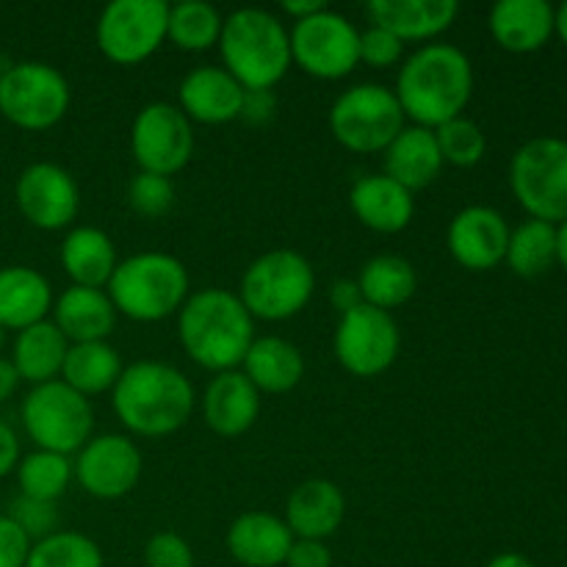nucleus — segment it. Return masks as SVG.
<instances>
[{"label":"nucleus","instance_id":"obj_1","mask_svg":"<svg viewBox=\"0 0 567 567\" xmlns=\"http://www.w3.org/2000/svg\"><path fill=\"white\" fill-rule=\"evenodd\" d=\"M393 94L402 105L404 120L435 131L443 122L463 116L474 94V64L454 44H421L399 66Z\"/></svg>","mask_w":567,"mask_h":567},{"label":"nucleus","instance_id":"obj_2","mask_svg":"<svg viewBox=\"0 0 567 567\" xmlns=\"http://www.w3.org/2000/svg\"><path fill=\"white\" fill-rule=\"evenodd\" d=\"M177 336L188 358L205 371H236L255 341V319L238 293L203 288L177 310Z\"/></svg>","mask_w":567,"mask_h":567},{"label":"nucleus","instance_id":"obj_3","mask_svg":"<svg viewBox=\"0 0 567 567\" xmlns=\"http://www.w3.org/2000/svg\"><path fill=\"white\" fill-rule=\"evenodd\" d=\"M111 404L131 435L166 437L188 424L194 385L181 369L161 360L131 363L111 391Z\"/></svg>","mask_w":567,"mask_h":567},{"label":"nucleus","instance_id":"obj_4","mask_svg":"<svg viewBox=\"0 0 567 567\" xmlns=\"http://www.w3.org/2000/svg\"><path fill=\"white\" fill-rule=\"evenodd\" d=\"M216 48L225 70L247 92H271L293 64L288 28L277 14L252 6L225 17Z\"/></svg>","mask_w":567,"mask_h":567},{"label":"nucleus","instance_id":"obj_5","mask_svg":"<svg viewBox=\"0 0 567 567\" xmlns=\"http://www.w3.org/2000/svg\"><path fill=\"white\" fill-rule=\"evenodd\" d=\"M188 269L166 252H136L120 260L105 293L116 313L138 324H155L175 316L188 299Z\"/></svg>","mask_w":567,"mask_h":567},{"label":"nucleus","instance_id":"obj_6","mask_svg":"<svg viewBox=\"0 0 567 567\" xmlns=\"http://www.w3.org/2000/svg\"><path fill=\"white\" fill-rule=\"evenodd\" d=\"M316 293V271L293 249H271L247 266L238 299L252 319L288 321L302 313Z\"/></svg>","mask_w":567,"mask_h":567},{"label":"nucleus","instance_id":"obj_7","mask_svg":"<svg viewBox=\"0 0 567 567\" xmlns=\"http://www.w3.org/2000/svg\"><path fill=\"white\" fill-rule=\"evenodd\" d=\"M20 419L28 437L44 452L70 457V454H78L92 441V402L61 380L33 385L28 396L22 399Z\"/></svg>","mask_w":567,"mask_h":567},{"label":"nucleus","instance_id":"obj_8","mask_svg":"<svg viewBox=\"0 0 567 567\" xmlns=\"http://www.w3.org/2000/svg\"><path fill=\"white\" fill-rule=\"evenodd\" d=\"M404 111L393 89L382 83H358L338 94L330 109V131L343 150L358 155L385 153L402 133Z\"/></svg>","mask_w":567,"mask_h":567},{"label":"nucleus","instance_id":"obj_9","mask_svg":"<svg viewBox=\"0 0 567 567\" xmlns=\"http://www.w3.org/2000/svg\"><path fill=\"white\" fill-rule=\"evenodd\" d=\"M70 83L44 61H20L0 75V114L22 131L42 133L70 111Z\"/></svg>","mask_w":567,"mask_h":567},{"label":"nucleus","instance_id":"obj_10","mask_svg":"<svg viewBox=\"0 0 567 567\" xmlns=\"http://www.w3.org/2000/svg\"><path fill=\"white\" fill-rule=\"evenodd\" d=\"M509 186L532 219H567V142L543 136L526 142L509 164Z\"/></svg>","mask_w":567,"mask_h":567},{"label":"nucleus","instance_id":"obj_11","mask_svg":"<svg viewBox=\"0 0 567 567\" xmlns=\"http://www.w3.org/2000/svg\"><path fill=\"white\" fill-rule=\"evenodd\" d=\"M166 0H114L100 14L94 39L111 64L136 66L166 42Z\"/></svg>","mask_w":567,"mask_h":567},{"label":"nucleus","instance_id":"obj_12","mask_svg":"<svg viewBox=\"0 0 567 567\" xmlns=\"http://www.w3.org/2000/svg\"><path fill=\"white\" fill-rule=\"evenodd\" d=\"M291 61L319 81H341L360 64V31L338 11H319L293 22Z\"/></svg>","mask_w":567,"mask_h":567},{"label":"nucleus","instance_id":"obj_13","mask_svg":"<svg viewBox=\"0 0 567 567\" xmlns=\"http://www.w3.org/2000/svg\"><path fill=\"white\" fill-rule=\"evenodd\" d=\"M399 349H402V332L393 313L360 305L338 321L336 358L352 377L371 380L385 374L396 363Z\"/></svg>","mask_w":567,"mask_h":567},{"label":"nucleus","instance_id":"obj_14","mask_svg":"<svg viewBox=\"0 0 567 567\" xmlns=\"http://www.w3.org/2000/svg\"><path fill=\"white\" fill-rule=\"evenodd\" d=\"M131 153L138 172L177 175L194 155V125L177 105L164 100L147 103L133 120Z\"/></svg>","mask_w":567,"mask_h":567},{"label":"nucleus","instance_id":"obj_15","mask_svg":"<svg viewBox=\"0 0 567 567\" xmlns=\"http://www.w3.org/2000/svg\"><path fill=\"white\" fill-rule=\"evenodd\" d=\"M14 199L22 219L44 233L72 227L81 210V188L75 177L53 161H37L25 166L17 177Z\"/></svg>","mask_w":567,"mask_h":567},{"label":"nucleus","instance_id":"obj_16","mask_svg":"<svg viewBox=\"0 0 567 567\" xmlns=\"http://www.w3.org/2000/svg\"><path fill=\"white\" fill-rule=\"evenodd\" d=\"M142 452L127 435L92 437L72 460L78 485L100 502L125 498L142 480Z\"/></svg>","mask_w":567,"mask_h":567},{"label":"nucleus","instance_id":"obj_17","mask_svg":"<svg viewBox=\"0 0 567 567\" xmlns=\"http://www.w3.org/2000/svg\"><path fill=\"white\" fill-rule=\"evenodd\" d=\"M509 227L496 208L468 205L460 210L446 230L452 258L468 271H491L507 258Z\"/></svg>","mask_w":567,"mask_h":567},{"label":"nucleus","instance_id":"obj_18","mask_svg":"<svg viewBox=\"0 0 567 567\" xmlns=\"http://www.w3.org/2000/svg\"><path fill=\"white\" fill-rule=\"evenodd\" d=\"M244 86L225 66H197L177 89V109L188 122L199 125H227L241 116Z\"/></svg>","mask_w":567,"mask_h":567},{"label":"nucleus","instance_id":"obj_19","mask_svg":"<svg viewBox=\"0 0 567 567\" xmlns=\"http://www.w3.org/2000/svg\"><path fill=\"white\" fill-rule=\"evenodd\" d=\"M260 415V393L244 371L214 374L203 393V419L210 432L221 437H238L255 426Z\"/></svg>","mask_w":567,"mask_h":567},{"label":"nucleus","instance_id":"obj_20","mask_svg":"<svg viewBox=\"0 0 567 567\" xmlns=\"http://www.w3.org/2000/svg\"><path fill=\"white\" fill-rule=\"evenodd\" d=\"M347 496L330 480H308L293 487L286 504V526L297 540H324L341 529Z\"/></svg>","mask_w":567,"mask_h":567},{"label":"nucleus","instance_id":"obj_21","mask_svg":"<svg viewBox=\"0 0 567 567\" xmlns=\"http://www.w3.org/2000/svg\"><path fill=\"white\" fill-rule=\"evenodd\" d=\"M349 208L369 230L393 236L408 230L415 216L413 192L388 175H363L349 192Z\"/></svg>","mask_w":567,"mask_h":567},{"label":"nucleus","instance_id":"obj_22","mask_svg":"<svg viewBox=\"0 0 567 567\" xmlns=\"http://www.w3.org/2000/svg\"><path fill=\"white\" fill-rule=\"evenodd\" d=\"M371 25L391 31L399 42H432L457 20L454 0H371Z\"/></svg>","mask_w":567,"mask_h":567},{"label":"nucleus","instance_id":"obj_23","mask_svg":"<svg viewBox=\"0 0 567 567\" xmlns=\"http://www.w3.org/2000/svg\"><path fill=\"white\" fill-rule=\"evenodd\" d=\"M227 554L244 567H280L286 565L293 546V535L286 520L271 513L238 515L227 529Z\"/></svg>","mask_w":567,"mask_h":567},{"label":"nucleus","instance_id":"obj_24","mask_svg":"<svg viewBox=\"0 0 567 567\" xmlns=\"http://www.w3.org/2000/svg\"><path fill=\"white\" fill-rule=\"evenodd\" d=\"M382 164H385L382 175H388L413 194L432 186L446 166L441 147H437L435 131L419 125L402 127V133L382 153Z\"/></svg>","mask_w":567,"mask_h":567},{"label":"nucleus","instance_id":"obj_25","mask_svg":"<svg viewBox=\"0 0 567 567\" xmlns=\"http://www.w3.org/2000/svg\"><path fill=\"white\" fill-rule=\"evenodd\" d=\"M53 324L70 343L109 341L116 327V308L103 288L70 286L55 297Z\"/></svg>","mask_w":567,"mask_h":567},{"label":"nucleus","instance_id":"obj_26","mask_svg":"<svg viewBox=\"0 0 567 567\" xmlns=\"http://www.w3.org/2000/svg\"><path fill=\"white\" fill-rule=\"evenodd\" d=\"M53 288L42 271L31 266L0 269V327L6 332H22L44 321L53 310Z\"/></svg>","mask_w":567,"mask_h":567},{"label":"nucleus","instance_id":"obj_27","mask_svg":"<svg viewBox=\"0 0 567 567\" xmlns=\"http://www.w3.org/2000/svg\"><path fill=\"white\" fill-rule=\"evenodd\" d=\"M59 258L72 286L103 288V291L109 286L111 275H114L116 264H120L109 233L89 225H78L66 233L64 241H61Z\"/></svg>","mask_w":567,"mask_h":567},{"label":"nucleus","instance_id":"obj_28","mask_svg":"<svg viewBox=\"0 0 567 567\" xmlns=\"http://www.w3.org/2000/svg\"><path fill=\"white\" fill-rule=\"evenodd\" d=\"M491 33L509 53L540 50L554 33V9L546 0H498L491 11Z\"/></svg>","mask_w":567,"mask_h":567},{"label":"nucleus","instance_id":"obj_29","mask_svg":"<svg viewBox=\"0 0 567 567\" xmlns=\"http://www.w3.org/2000/svg\"><path fill=\"white\" fill-rule=\"evenodd\" d=\"M241 371L258 393H291L305 377V358L297 343L280 336H260L249 347Z\"/></svg>","mask_w":567,"mask_h":567},{"label":"nucleus","instance_id":"obj_30","mask_svg":"<svg viewBox=\"0 0 567 567\" xmlns=\"http://www.w3.org/2000/svg\"><path fill=\"white\" fill-rule=\"evenodd\" d=\"M66 349H70V341L61 336L53 321L44 319L28 330L17 332L11 363H14L20 380L31 382V385H44V382H53L61 377Z\"/></svg>","mask_w":567,"mask_h":567},{"label":"nucleus","instance_id":"obj_31","mask_svg":"<svg viewBox=\"0 0 567 567\" xmlns=\"http://www.w3.org/2000/svg\"><path fill=\"white\" fill-rule=\"evenodd\" d=\"M120 352L109 341L92 343H70L61 369V382L78 391L81 396H100L105 391H114L116 380L122 377Z\"/></svg>","mask_w":567,"mask_h":567},{"label":"nucleus","instance_id":"obj_32","mask_svg":"<svg viewBox=\"0 0 567 567\" xmlns=\"http://www.w3.org/2000/svg\"><path fill=\"white\" fill-rule=\"evenodd\" d=\"M358 286L365 305L391 313L415 297L419 275L402 255H377V258L365 260V266L360 269Z\"/></svg>","mask_w":567,"mask_h":567},{"label":"nucleus","instance_id":"obj_33","mask_svg":"<svg viewBox=\"0 0 567 567\" xmlns=\"http://www.w3.org/2000/svg\"><path fill=\"white\" fill-rule=\"evenodd\" d=\"M225 17L216 6L205 0H181L169 6V20H166V42L186 53H203L219 44Z\"/></svg>","mask_w":567,"mask_h":567},{"label":"nucleus","instance_id":"obj_34","mask_svg":"<svg viewBox=\"0 0 567 567\" xmlns=\"http://www.w3.org/2000/svg\"><path fill=\"white\" fill-rule=\"evenodd\" d=\"M72 480H75V471H72V460L66 454L37 449L17 463L20 496L37 498V502L55 504L64 496Z\"/></svg>","mask_w":567,"mask_h":567},{"label":"nucleus","instance_id":"obj_35","mask_svg":"<svg viewBox=\"0 0 567 567\" xmlns=\"http://www.w3.org/2000/svg\"><path fill=\"white\" fill-rule=\"evenodd\" d=\"M509 269L520 277H537L557 260V227L540 219L520 221L509 230L507 258Z\"/></svg>","mask_w":567,"mask_h":567},{"label":"nucleus","instance_id":"obj_36","mask_svg":"<svg viewBox=\"0 0 567 567\" xmlns=\"http://www.w3.org/2000/svg\"><path fill=\"white\" fill-rule=\"evenodd\" d=\"M25 567H105V557L92 537L59 529L33 543Z\"/></svg>","mask_w":567,"mask_h":567},{"label":"nucleus","instance_id":"obj_37","mask_svg":"<svg viewBox=\"0 0 567 567\" xmlns=\"http://www.w3.org/2000/svg\"><path fill=\"white\" fill-rule=\"evenodd\" d=\"M435 138L437 147H441L443 164L468 169V166H476L485 158L487 138L482 127L468 116H454V120L443 122L441 127H435Z\"/></svg>","mask_w":567,"mask_h":567},{"label":"nucleus","instance_id":"obj_38","mask_svg":"<svg viewBox=\"0 0 567 567\" xmlns=\"http://www.w3.org/2000/svg\"><path fill=\"white\" fill-rule=\"evenodd\" d=\"M127 205L144 219H161L175 208V183L172 177L153 175V172H136L127 183Z\"/></svg>","mask_w":567,"mask_h":567},{"label":"nucleus","instance_id":"obj_39","mask_svg":"<svg viewBox=\"0 0 567 567\" xmlns=\"http://www.w3.org/2000/svg\"><path fill=\"white\" fill-rule=\"evenodd\" d=\"M6 515H9V518L14 520L28 537H31V543L44 540V537H50L53 532H59V513H55V504L37 502V498H28V496H17Z\"/></svg>","mask_w":567,"mask_h":567},{"label":"nucleus","instance_id":"obj_40","mask_svg":"<svg viewBox=\"0 0 567 567\" xmlns=\"http://www.w3.org/2000/svg\"><path fill=\"white\" fill-rule=\"evenodd\" d=\"M404 53V44L391 31L380 25H371L369 31H360V61L371 70H391L399 64Z\"/></svg>","mask_w":567,"mask_h":567},{"label":"nucleus","instance_id":"obj_41","mask_svg":"<svg viewBox=\"0 0 567 567\" xmlns=\"http://www.w3.org/2000/svg\"><path fill=\"white\" fill-rule=\"evenodd\" d=\"M147 567H194V551L186 537L177 532H158L144 546Z\"/></svg>","mask_w":567,"mask_h":567},{"label":"nucleus","instance_id":"obj_42","mask_svg":"<svg viewBox=\"0 0 567 567\" xmlns=\"http://www.w3.org/2000/svg\"><path fill=\"white\" fill-rule=\"evenodd\" d=\"M31 546V537L9 515H0V567H25Z\"/></svg>","mask_w":567,"mask_h":567},{"label":"nucleus","instance_id":"obj_43","mask_svg":"<svg viewBox=\"0 0 567 567\" xmlns=\"http://www.w3.org/2000/svg\"><path fill=\"white\" fill-rule=\"evenodd\" d=\"M286 567H332V551L324 540H297L293 537Z\"/></svg>","mask_w":567,"mask_h":567},{"label":"nucleus","instance_id":"obj_44","mask_svg":"<svg viewBox=\"0 0 567 567\" xmlns=\"http://www.w3.org/2000/svg\"><path fill=\"white\" fill-rule=\"evenodd\" d=\"M275 111H277L275 92H247V89H244L241 116H238V120L249 122V125H266V122H271Z\"/></svg>","mask_w":567,"mask_h":567},{"label":"nucleus","instance_id":"obj_45","mask_svg":"<svg viewBox=\"0 0 567 567\" xmlns=\"http://www.w3.org/2000/svg\"><path fill=\"white\" fill-rule=\"evenodd\" d=\"M330 302L332 308L338 310V313H349V310L360 308L363 302V293H360V286L358 280H349V277H343V280H336L330 288Z\"/></svg>","mask_w":567,"mask_h":567},{"label":"nucleus","instance_id":"obj_46","mask_svg":"<svg viewBox=\"0 0 567 567\" xmlns=\"http://www.w3.org/2000/svg\"><path fill=\"white\" fill-rule=\"evenodd\" d=\"M17 463H20V441L14 430L0 421V480L17 471Z\"/></svg>","mask_w":567,"mask_h":567},{"label":"nucleus","instance_id":"obj_47","mask_svg":"<svg viewBox=\"0 0 567 567\" xmlns=\"http://www.w3.org/2000/svg\"><path fill=\"white\" fill-rule=\"evenodd\" d=\"M280 9H282V14L291 17L293 22H299V20H308V17L319 14V11H324L327 6L321 3V0H282Z\"/></svg>","mask_w":567,"mask_h":567},{"label":"nucleus","instance_id":"obj_48","mask_svg":"<svg viewBox=\"0 0 567 567\" xmlns=\"http://www.w3.org/2000/svg\"><path fill=\"white\" fill-rule=\"evenodd\" d=\"M17 385H20V374H17L14 363L6 358H0V402L14 396Z\"/></svg>","mask_w":567,"mask_h":567},{"label":"nucleus","instance_id":"obj_49","mask_svg":"<svg viewBox=\"0 0 567 567\" xmlns=\"http://www.w3.org/2000/svg\"><path fill=\"white\" fill-rule=\"evenodd\" d=\"M485 567H535V565H532L524 554L507 551V554H498V557H493Z\"/></svg>","mask_w":567,"mask_h":567},{"label":"nucleus","instance_id":"obj_50","mask_svg":"<svg viewBox=\"0 0 567 567\" xmlns=\"http://www.w3.org/2000/svg\"><path fill=\"white\" fill-rule=\"evenodd\" d=\"M557 260L567 269V219L557 227Z\"/></svg>","mask_w":567,"mask_h":567},{"label":"nucleus","instance_id":"obj_51","mask_svg":"<svg viewBox=\"0 0 567 567\" xmlns=\"http://www.w3.org/2000/svg\"><path fill=\"white\" fill-rule=\"evenodd\" d=\"M554 28H557L559 37H563L567 44V3L559 6V11H554Z\"/></svg>","mask_w":567,"mask_h":567},{"label":"nucleus","instance_id":"obj_52","mask_svg":"<svg viewBox=\"0 0 567 567\" xmlns=\"http://www.w3.org/2000/svg\"><path fill=\"white\" fill-rule=\"evenodd\" d=\"M3 347H6V330L0 327V352H3Z\"/></svg>","mask_w":567,"mask_h":567}]
</instances>
